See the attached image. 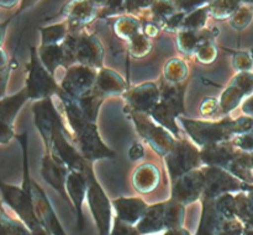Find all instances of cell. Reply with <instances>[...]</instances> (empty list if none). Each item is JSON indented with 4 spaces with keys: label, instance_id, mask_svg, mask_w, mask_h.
Instances as JSON below:
<instances>
[{
    "label": "cell",
    "instance_id": "33",
    "mask_svg": "<svg viewBox=\"0 0 253 235\" xmlns=\"http://www.w3.org/2000/svg\"><path fill=\"white\" fill-rule=\"evenodd\" d=\"M210 17L209 7L203 6L200 9L195 10V11L190 12L185 16L184 22H183L182 30H187V31H202L207 26L208 19Z\"/></svg>",
    "mask_w": 253,
    "mask_h": 235
},
{
    "label": "cell",
    "instance_id": "49",
    "mask_svg": "<svg viewBox=\"0 0 253 235\" xmlns=\"http://www.w3.org/2000/svg\"><path fill=\"white\" fill-rule=\"evenodd\" d=\"M163 235H192L189 233V231L184 228V227H180V228H174V229H168L166 231Z\"/></svg>",
    "mask_w": 253,
    "mask_h": 235
},
{
    "label": "cell",
    "instance_id": "31",
    "mask_svg": "<svg viewBox=\"0 0 253 235\" xmlns=\"http://www.w3.org/2000/svg\"><path fill=\"white\" fill-rule=\"evenodd\" d=\"M185 206L175 200L169 199L166 201L165 208V223L166 231L168 229L180 228L184 224Z\"/></svg>",
    "mask_w": 253,
    "mask_h": 235
},
{
    "label": "cell",
    "instance_id": "37",
    "mask_svg": "<svg viewBox=\"0 0 253 235\" xmlns=\"http://www.w3.org/2000/svg\"><path fill=\"white\" fill-rule=\"evenodd\" d=\"M1 235H34L21 221H15L1 211Z\"/></svg>",
    "mask_w": 253,
    "mask_h": 235
},
{
    "label": "cell",
    "instance_id": "39",
    "mask_svg": "<svg viewBox=\"0 0 253 235\" xmlns=\"http://www.w3.org/2000/svg\"><path fill=\"white\" fill-rule=\"evenodd\" d=\"M216 54H217V49H216V46L214 44V42H212V39L203 42V43L198 47L197 51H195V56H197L198 59L204 64L214 62Z\"/></svg>",
    "mask_w": 253,
    "mask_h": 235
},
{
    "label": "cell",
    "instance_id": "16",
    "mask_svg": "<svg viewBox=\"0 0 253 235\" xmlns=\"http://www.w3.org/2000/svg\"><path fill=\"white\" fill-rule=\"evenodd\" d=\"M128 110L148 113L161 100V89L153 83H146L127 90Z\"/></svg>",
    "mask_w": 253,
    "mask_h": 235
},
{
    "label": "cell",
    "instance_id": "52",
    "mask_svg": "<svg viewBox=\"0 0 253 235\" xmlns=\"http://www.w3.org/2000/svg\"><path fill=\"white\" fill-rule=\"evenodd\" d=\"M242 2H244V4H251V5H253V0H241Z\"/></svg>",
    "mask_w": 253,
    "mask_h": 235
},
{
    "label": "cell",
    "instance_id": "1",
    "mask_svg": "<svg viewBox=\"0 0 253 235\" xmlns=\"http://www.w3.org/2000/svg\"><path fill=\"white\" fill-rule=\"evenodd\" d=\"M188 134L190 135L195 144L200 148L215 143L229 142L236 135V120L224 118L219 122L211 121H195L190 118H178Z\"/></svg>",
    "mask_w": 253,
    "mask_h": 235
},
{
    "label": "cell",
    "instance_id": "21",
    "mask_svg": "<svg viewBox=\"0 0 253 235\" xmlns=\"http://www.w3.org/2000/svg\"><path fill=\"white\" fill-rule=\"evenodd\" d=\"M165 208L166 201L148 206L142 219L136 226L141 235H156L166 232Z\"/></svg>",
    "mask_w": 253,
    "mask_h": 235
},
{
    "label": "cell",
    "instance_id": "29",
    "mask_svg": "<svg viewBox=\"0 0 253 235\" xmlns=\"http://www.w3.org/2000/svg\"><path fill=\"white\" fill-rule=\"evenodd\" d=\"M242 5L244 2L241 0H211L208 4V7L210 17L217 21H224L230 19Z\"/></svg>",
    "mask_w": 253,
    "mask_h": 235
},
{
    "label": "cell",
    "instance_id": "17",
    "mask_svg": "<svg viewBox=\"0 0 253 235\" xmlns=\"http://www.w3.org/2000/svg\"><path fill=\"white\" fill-rule=\"evenodd\" d=\"M67 194L71 200L72 207L76 212L77 227L79 231L84 229V216H83V203L88 194V182L84 172L69 171L67 177Z\"/></svg>",
    "mask_w": 253,
    "mask_h": 235
},
{
    "label": "cell",
    "instance_id": "10",
    "mask_svg": "<svg viewBox=\"0 0 253 235\" xmlns=\"http://www.w3.org/2000/svg\"><path fill=\"white\" fill-rule=\"evenodd\" d=\"M30 192H31L32 202H34L35 211H36L37 218L40 223L46 229L48 235H67L47 197L46 192L41 186L32 179L30 185Z\"/></svg>",
    "mask_w": 253,
    "mask_h": 235
},
{
    "label": "cell",
    "instance_id": "6",
    "mask_svg": "<svg viewBox=\"0 0 253 235\" xmlns=\"http://www.w3.org/2000/svg\"><path fill=\"white\" fill-rule=\"evenodd\" d=\"M128 113L135 122L137 132L147 140L148 144L156 152L160 153L162 157H166L173 149L178 139H175V137L169 131L156 123L155 121H151L147 117V113L136 112L131 110H128Z\"/></svg>",
    "mask_w": 253,
    "mask_h": 235
},
{
    "label": "cell",
    "instance_id": "25",
    "mask_svg": "<svg viewBox=\"0 0 253 235\" xmlns=\"http://www.w3.org/2000/svg\"><path fill=\"white\" fill-rule=\"evenodd\" d=\"M29 99V94H27V90L25 88L21 91L15 94V95L1 98V102H0V117H1V123H5V125H9L12 127L20 108L24 106V103Z\"/></svg>",
    "mask_w": 253,
    "mask_h": 235
},
{
    "label": "cell",
    "instance_id": "8",
    "mask_svg": "<svg viewBox=\"0 0 253 235\" xmlns=\"http://www.w3.org/2000/svg\"><path fill=\"white\" fill-rule=\"evenodd\" d=\"M98 69L84 64H74L68 67L66 76L62 80L61 89L74 99H81L93 90L98 78Z\"/></svg>",
    "mask_w": 253,
    "mask_h": 235
},
{
    "label": "cell",
    "instance_id": "42",
    "mask_svg": "<svg viewBox=\"0 0 253 235\" xmlns=\"http://www.w3.org/2000/svg\"><path fill=\"white\" fill-rule=\"evenodd\" d=\"M232 144L241 152L253 153V132L235 135L232 139Z\"/></svg>",
    "mask_w": 253,
    "mask_h": 235
},
{
    "label": "cell",
    "instance_id": "26",
    "mask_svg": "<svg viewBox=\"0 0 253 235\" xmlns=\"http://www.w3.org/2000/svg\"><path fill=\"white\" fill-rule=\"evenodd\" d=\"M227 170L241 181L253 185V153L239 150Z\"/></svg>",
    "mask_w": 253,
    "mask_h": 235
},
{
    "label": "cell",
    "instance_id": "13",
    "mask_svg": "<svg viewBox=\"0 0 253 235\" xmlns=\"http://www.w3.org/2000/svg\"><path fill=\"white\" fill-rule=\"evenodd\" d=\"M172 185L170 199L188 206L202 199L204 191V170L203 168L193 170L175 180Z\"/></svg>",
    "mask_w": 253,
    "mask_h": 235
},
{
    "label": "cell",
    "instance_id": "50",
    "mask_svg": "<svg viewBox=\"0 0 253 235\" xmlns=\"http://www.w3.org/2000/svg\"><path fill=\"white\" fill-rule=\"evenodd\" d=\"M19 2H21V0H0V6L2 9H12V7L16 6Z\"/></svg>",
    "mask_w": 253,
    "mask_h": 235
},
{
    "label": "cell",
    "instance_id": "53",
    "mask_svg": "<svg viewBox=\"0 0 253 235\" xmlns=\"http://www.w3.org/2000/svg\"><path fill=\"white\" fill-rule=\"evenodd\" d=\"M251 56H252V59H253V48L251 49Z\"/></svg>",
    "mask_w": 253,
    "mask_h": 235
},
{
    "label": "cell",
    "instance_id": "23",
    "mask_svg": "<svg viewBox=\"0 0 253 235\" xmlns=\"http://www.w3.org/2000/svg\"><path fill=\"white\" fill-rule=\"evenodd\" d=\"M94 90L105 99L106 96L121 95L126 90V84L118 73L110 69L101 68L98 73Z\"/></svg>",
    "mask_w": 253,
    "mask_h": 235
},
{
    "label": "cell",
    "instance_id": "51",
    "mask_svg": "<svg viewBox=\"0 0 253 235\" xmlns=\"http://www.w3.org/2000/svg\"><path fill=\"white\" fill-rule=\"evenodd\" d=\"M245 235H253V226L246 227V231H245Z\"/></svg>",
    "mask_w": 253,
    "mask_h": 235
},
{
    "label": "cell",
    "instance_id": "11",
    "mask_svg": "<svg viewBox=\"0 0 253 235\" xmlns=\"http://www.w3.org/2000/svg\"><path fill=\"white\" fill-rule=\"evenodd\" d=\"M103 57V44L95 34L85 31L74 34V58L77 63L101 69Z\"/></svg>",
    "mask_w": 253,
    "mask_h": 235
},
{
    "label": "cell",
    "instance_id": "2",
    "mask_svg": "<svg viewBox=\"0 0 253 235\" xmlns=\"http://www.w3.org/2000/svg\"><path fill=\"white\" fill-rule=\"evenodd\" d=\"M93 163L89 162L86 169L84 171L88 182V194H86V202L89 209L91 212L94 222L99 235H110L113 229V202L109 200L108 195L99 181L96 180L93 170Z\"/></svg>",
    "mask_w": 253,
    "mask_h": 235
},
{
    "label": "cell",
    "instance_id": "34",
    "mask_svg": "<svg viewBox=\"0 0 253 235\" xmlns=\"http://www.w3.org/2000/svg\"><path fill=\"white\" fill-rule=\"evenodd\" d=\"M188 74V67L180 59H170L165 66V76L168 83L180 84Z\"/></svg>",
    "mask_w": 253,
    "mask_h": 235
},
{
    "label": "cell",
    "instance_id": "4",
    "mask_svg": "<svg viewBox=\"0 0 253 235\" xmlns=\"http://www.w3.org/2000/svg\"><path fill=\"white\" fill-rule=\"evenodd\" d=\"M165 158L172 182L203 165L200 149L182 138L175 142L173 149Z\"/></svg>",
    "mask_w": 253,
    "mask_h": 235
},
{
    "label": "cell",
    "instance_id": "22",
    "mask_svg": "<svg viewBox=\"0 0 253 235\" xmlns=\"http://www.w3.org/2000/svg\"><path fill=\"white\" fill-rule=\"evenodd\" d=\"M202 218L195 235H216L224 217L219 212L215 200L202 199Z\"/></svg>",
    "mask_w": 253,
    "mask_h": 235
},
{
    "label": "cell",
    "instance_id": "35",
    "mask_svg": "<svg viewBox=\"0 0 253 235\" xmlns=\"http://www.w3.org/2000/svg\"><path fill=\"white\" fill-rule=\"evenodd\" d=\"M253 20V5L244 4L229 19L230 26L236 31H242L246 29Z\"/></svg>",
    "mask_w": 253,
    "mask_h": 235
},
{
    "label": "cell",
    "instance_id": "36",
    "mask_svg": "<svg viewBox=\"0 0 253 235\" xmlns=\"http://www.w3.org/2000/svg\"><path fill=\"white\" fill-rule=\"evenodd\" d=\"M128 44V53L135 58H142V57L147 56L151 51V42L150 38L146 36L143 32H140L136 34L135 37L127 42Z\"/></svg>",
    "mask_w": 253,
    "mask_h": 235
},
{
    "label": "cell",
    "instance_id": "30",
    "mask_svg": "<svg viewBox=\"0 0 253 235\" xmlns=\"http://www.w3.org/2000/svg\"><path fill=\"white\" fill-rule=\"evenodd\" d=\"M142 26H141L140 20L136 16H120L115 20L113 25V30L116 36L125 41H130L132 37L138 34L141 32Z\"/></svg>",
    "mask_w": 253,
    "mask_h": 235
},
{
    "label": "cell",
    "instance_id": "47",
    "mask_svg": "<svg viewBox=\"0 0 253 235\" xmlns=\"http://www.w3.org/2000/svg\"><path fill=\"white\" fill-rule=\"evenodd\" d=\"M1 137H0V143L1 144H6L7 142H10L12 137H16L14 134V131H12V127L9 125H5V123H1Z\"/></svg>",
    "mask_w": 253,
    "mask_h": 235
},
{
    "label": "cell",
    "instance_id": "18",
    "mask_svg": "<svg viewBox=\"0 0 253 235\" xmlns=\"http://www.w3.org/2000/svg\"><path fill=\"white\" fill-rule=\"evenodd\" d=\"M101 10L91 0H71L64 5L62 15L71 27H82L99 19Z\"/></svg>",
    "mask_w": 253,
    "mask_h": 235
},
{
    "label": "cell",
    "instance_id": "15",
    "mask_svg": "<svg viewBox=\"0 0 253 235\" xmlns=\"http://www.w3.org/2000/svg\"><path fill=\"white\" fill-rule=\"evenodd\" d=\"M69 170L46 153L41 159V175L47 185L52 187L67 202H71L67 194V177Z\"/></svg>",
    "mask_w": 253,
    "mask_h": 235
},
{
    "label": "cell",
    "instance_id": "28",
    "mask_svg": "<svg viewBox=\"0 0 253 235\" xmlns=\"http://www.w3.org/2000/svg\"><path fill=\"white\" fill-rule=\"evenodd\" d=\"M41 32V46L48 44H61L71 34V26L67 21L61 24L49 25V26L39 29Z\"/></svg>",
    "mask_w": 253,
    "mask_h": 235
},
{
    "label": "cell",
    "instance_id": "20",
    "mask_svg": "<svg viewBox=\"0 0 253 235\" xmlns=\"http://www.w3.org/2000/svg\"><path fill=\"white\" fill-rule=\"evenodd\" d=\"M116 218L130 226H137L148 206L141 197H119L113 201Z\"/></svg>",
    "mask_w": 253,
    "mask_h": 235
},
{
    "label": "cell",
    "instance_id": "41",
    "mask_svg": "<svg viewBox=\"0 0 253 235\" xmlns=\"http://www.w3.org/2000/svg\"><path fill=\"white\" fill-rule=\"evenodd\" d=\"M156 0H125V11L138 17L143 10H150Z\"/></svg>",
    "mask_w": 253,
    "mask_h": 235
},
{
    "label": "cell",
    "instance_id": "5",
    "mask_svg": "<svg viewBox=\"0 0 253 235\" xmlns=\"http://www.w3.org/2000/svg\"><path fill=\"white\" fill-rule=\"evenodd\" d=\"M69 131L64 128V125L56 128L52 137L51 145L46 153L51 154L54 159L67 168L69 171L84 172L88 165V160L83 158L77 145H73L68 139Z\"/></svg>",
    "mask_w": 253,
    "mask_h": 235
},
{
    "label": "cell",
    "instance_id": "27",
    "mask_svg": "<svg viewBox=\"0 0 253 235\" xmlns=\"http://www.w3.org/2000/svg\"><path fill=\"white\" fill-rule=\"evenodd\" d=\"M39 56L47 70L54 75V71L59 66L66 67V53L61 44H48V46H40Z\"/></svg>",
    "mask_w": 253,
    "mask_h": 235
},
{
    "label": "cell",
    "instance_id": "38",
    "mask_svg": "<svg viewBox=\"0 0 253 235\" xmlns=\"http://www.w3.org/2000/svg\"><path fill=\"white\" fill-rule=\"evenodd\" d=\"M246 227L239 218L224 219L217 229L216 235H245Z\"/></svg>",
    "mask_w": 253,
    "mask_h": 235
},
{
    "label": "cell",
    "instance_id": "14",
    "mask_svg": "<svg viewBox=\"0 0 253 235\" xmlns=\"http://www.w3.org/2000/svg\"><path fill=\"white\" fill-rule=\"evenodd\" d=\"M253 93V74L250 71L239 73L231 84L227 86L226 90L222 93L221 99L219 101L220 108L222 113L226 115L237 107L240 101L246 96H251Z\"/></svg>",
    "mask_w": 253,
    "mask_h": 235
},
{
    "label": "cell",
    "instance_id": "44",
    "mask_svg": "<svg viewBox=\"0 0 253 235\" xmlns=\"http://www.w3.org/2000/svg\"><path fill=\"white\" fill-rule=\"evenodd\" d=\"M110 235H141V233L135 226L124 223V222H121L120 219H118L115 217Z\"/></svg>",
    "mask_w": 253,
    "mask_h": 235
},
{
    "label": "cell",
    "instance_id": "12",
    "mask_svg": "<svg viewBox=\"0 0 253 235\" xmlns=\"http://www.w3.org/2000/svg\"><path fill=\"white\" fill-rule=\"evenodd\" d=\"M35 125L41 134L46 150L51 145L52 137L57 127L63 125L59 111L54 106L52 98L37 101L34 105Z\"/></svg>",
    "mask_w": 253,
    "mask_h": 235
},
{
    "label": "cell",
    "instance_id": "7",
    "mask_svg": "<svg viewBox=\"0 0 253 235\" xmlns=\"http://www.w3.org/2000/svg\"><path fill=\"white\" fill-rule=\"evenodd\" d=\"M203 170H204V191L202 199L215 200L226 194L244 191L249 186V184L237 179L227 169L203 167Z\"/></svg>",
    "mask_w": 253,
    "mask_h": 235
},
{
    "label": "cell",
    "instance_id": "45",
    "mask_svg": "<svg viewBox=\"0 0 253 235\" xmlns=\"http://www.w3.org/2000/svg\"><path fill=\"white\" fill-rule=\"evenodd\" d=\"M39 1H40V0H21L19 9H17L16 11L14 12V15H12L11 17H9V20H6V21H2V24H1V34H2V37H4V34H5V27H6V25L9 24L11 20H14L15 17L19 16L20 14H22L25 10H27V9H30V7L35 6V5H36Z\"/></svg>",
    "mask_w": 253,
    "mask_h": 235
},
{
    "label": "cell",
    "instance_id": "19",
    "mask_svg": "<svg viewBox=\"0 0 253 235\" xmlns=\"http://www.w3.org/2000/svg\"><path fill=\"white\" fill-rule=\"evenodd\" d=\"M237 152L239 149L230 142L215 143V144L207 145L200 149L203 165L222 168V169H227L230 167L232 160L236 157Z\"/></svg>",
    "mask_w": 253,
    "mask_h": 235
},
{
    "label": "cell",
    "instance_id": "3",
    "mask_svg": "<svg viewBox=\"0 0 253 235\" xmlns=\"http://www.w3.org/2000/svg\"><path fill=\"white\" fill-rule=\"evenodd\" d=\"M29 98L31 100H44L53 95H58L61 86L54 81L53 75L47 70L41 62L39 51L35 46L30 47V61L27 64L26 86Z\"/></svg>",
    "mask_w": 253,
    "mask_h": 235
},
{
    "label": "cell",
    "instance_id": "24",
    "mask_svg": "<svg viewBox=\"0 0 253 235\" xmlns=\"http://www.w3.org/2000/svg\"><path fill=\"white\" fill-rule=\"evenodd\" d=\"M132 184L136 191L140 194H150L157 189L160 184V171L153 164L146 163L135 170L132 175Z\"/></svg>",
    "mask_w": 253,
    "mask_h": 235
},
{
    "label": "cell",
    "instance_id": "32",
    "mask_svg": "<svg viewBox=\"0 0 253 235\" xmlns=\"http://www.w3.org/2000/svg\"><path fill=\"white\" fill-rule=\"evenodd\" d=\"M151 15V20L158 25L163 30L166 22L178 12L173 0H156L151 9L148 10Z\"/></svg>",
    "mask_w": 253,
    "mask_h": 235
},
{
    "label": "cell",
    "instance_id": "40",
    "mask_svg": "<svg viewBox=\"0 0 253 235\" xmlns=\"http://www.w3.org/2000/svg\"><path fill=\"white\" fill-rule=\"evenodd\" d=\"M211 0H173L178 11L190 14L203 6H207Z\"/></svg>",
    "mask_w": 253,
    "mask_h": 235
},
{
    "label": "cell",
    "instance_id": "9",
    "mask_svg": "<svg viewBox=\"0 0 253 235\" xmlns=\"http://www.w3.org/2000/svg\"><path fill=\"white\" fill-rule=\"evenodd\" d=\"M76 142L77 148L79 149L83 158L88 162L93 163L98 159H105V158H115V152L106 147L105 143L101 140L99 135L98 127L95 122H90L84 130L77 135H74L73 139Z\"/></svg>",
    "mask_w": 253,
    "mask_h": 235
},
{
    "label": "cell",
    "instance_id": "48",
    "mask_svg": "<svg viewBox=\"0 0 253 235\" xmlns=\"http://www.w3.org/2000/svg\"><path fill=\"white\" fill-rule=\"evenodd\" d=\"M242 112L249 117H253V94L242 103Z\"/></svg>",
    "mask_w": 253,
    "mask_h": 235
},
{
    "label": "cell",
    "instance_id": "46",
    "mask_svg": "<svg viewBox=\"0 0 253 235\" xmlns=\"http://www.w3.org/2000/svg\"><path fill=\"white\" fill-rule=\"evenodd\" d=\"M143 155H145V148H143V145L138 142H133L131 148L128 149V158L132 162H136L138 159H142Z\"/></svg>",
    "mask_w": 253,
    "mask_h": 235
},
{
    "label": "cell",
    "instance_id": "43",
    "mask_svg": "<svg viewBox=\"0 0 253 235\" xmlns=\"http://www.w3.org/2000/svg\"><path fill=\"white\" fill-rule=\"evenodd\" d=\"M234 67L242 71H249L253 67V59L251 53L247 52H237L234 57Z\"/></svg>",
    "mask_w": 253,
    "mask_h": 235
}]
</instances>
